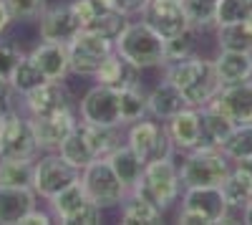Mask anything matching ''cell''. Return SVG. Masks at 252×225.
I'll use <instances>...</instances> for the list:
<instances>
[{
    "mask_svg": "<svg viewBox=\"0 0 252 225\" xmlns=\"http://www.w3.org/2000/svg\"><path fill=\"white\" fill-rule=\"evenodd\" d=\"M164 78H169L172 84L184 94L187 107H207L212 104V99L220 94L222 81L217 76L215 61L202 58V56H187L182 61H169L164 64Z\"/></svg>",
    "mask_w": 252,
    "mask_h": 225,
    "instance_id": "cell-1",
    "label": "cell"
},
{
    "mask_svg": "<svg viewBox=\"0 0 252 225\" xmlns=\"http://www.w3.org/2000/svg\"><path fill=\"white\" fill-rule=\"evenodd\" d=\"M114 51L124 56L129 64L146 69H164L166 56H164V38L146 23V20H129L124 31L114 40Z\"/></svg>",
    "mask_w": 252,
    "mask_h": 225,
    "instance_id": "cell-2",
    "label": "cell"
},
{
    "mask_svg": "<svg viewBox=\"0 0 252 225\" xmlns=\"http://www.w3.org/2000/svg\"><path fill=\"white\" fill-rule=\"evenodd\" d=\"M131 192L141 195L144 200H149L152 205H157L161 213L172 210L177 205L179 195H182L179 165L174 162V157H164V159L146 162L144 172H141L136 188Z\"/></svg>",
    "mask_w": 252,
    "mask_h": 225,
    "instance_id": "cell-3",
    "label": "cell"
},
{
    "mask_svg": "<svg viewBox=\"0 0 252 225\" xmlns=\"http://www.w3.org/2000/svg\"><path fill=\"white\" fill-rule=\"evenodd\" d=\"M235 210L227 208L222 188H182V208L177 213V223L182 225H215L232 223Z\"/></svg>",
    "mask_w": 252,
    "mask_h": 225,
    "instance_id": "cell-4",
    "label": "cell"
},
{
    "mask_svg": "<svg viewBox=\"0 0 252 225\" xmlns=\"http://www.w3.org/2000/svg\"><path fill=\"white\" fill-rule=\"evenodd\" d=\"M232 170V162L224 157L222 150H192L184 152L179 165L182 188H222L224 177Z\"/></svg>",
    "mask_w": 252,
    "mask_h": 225,
    "instance_id": "cell-5",
    "label": "cell"
},
{
    "mask_svg": "<svg viewBox=\"0 0 252 225\" xmlns=\"http://www.w3.org/2000/svg\"><path fill=\"white\" fill-rule=\"evenodd\" d=\"M81 188L86 192V197L101 210H111L119 208L121 200L129 195V190L124 188V182L119 180V175L114 172L109 159H94L86 167L81 170Z\"/></svg>",
    "mask_w": 252,
    "mask_h": 225,
    "instance_id": "cell-6",
    "label": "cell"
},
{
    "mask_svg": "<svg viewBox=\"0 0 252 225\" xmlns=\"http://www.w3.org/2000/svg\"><path fill=\"white\" fill-rule=\"evenodd\" d=\"M124 142L129 145L144 162L152 159H164V157H174L177 147L166 132V124L154 116H144L139 121L126 124V134Z\"/></svg>",
    "mask_w": 252,
    "mask_h": 225,
    "instance_id": "cell-7",
    "label": "cell"
},
{
    "mask_svg": "<svg viewBox=\"0 0 252 225\" xmlns=\"http://www.w3.org/2000/svg\"><path fill=\"white\" fill-rule=\"evenodd\" d=\"M38 152L40 150L28 114L8 107L0 121V159H35Z\"/></svg>",
    "mask_w": 252,
    "mask_h": 225,
    "instance_id": "cell-8",
    "label": "cell"
},
{
    "mask_svg": "<svg viewBox=\"0 0 252 225\" xmlns=\"http://www.w3.org/2000/svg\"><path fill=\"white\" fill-rule=\"evenodd\" d=\"M66 46H68L71 74L76 76H94L96 69L103 64V58L114 53V40L103 38L89 28H81Z\"/></svg>",
    "mask_w": 252,
    "mask_h": 225,
    "instance_id": "cell-9",
    "label": "cell"
},
{
    "mask_svg": "<svg viewBox=\"0 0 252 225\" xmlns=\"http://www.w3.org/2000/svg\"><path fill=\"white\" fill-rule=\"evenodd\" d=\"M81 177V170L66 162L58 152H46L43 157H35L33 165V190L40 200H48L63 188Z\"/></svg>",
    "mask_w": 252,
    "mask_h": 225,
    "instance_id": "cell-10",
    "label": "cell"
},
{
    "mask_svg": "<svg viewBox=\"0 0 252 225\" xmlns=\"http://www.w3.org/2000/svg\"><path fill=\"white\" fill-rule=\"evenodd\" d=\"M78 121L98 127H124L121 124V107H119V89L94 84L83 99L78 101Z\"/></svg>",
    "mask_w": 252,
    "mask_h": 225,
    "instance_id": "cell-11",
    "label": "cell"
},
{
    "mask_svg": "<svg viewBox=\"0 0 252 225\" xmlns=\"http://www.w3.org/2000/svg\"><path fill=\"white\" fill-rule=\"evenodd\" d=\"M28 119H31V127H33V134L38 142V150L58 152L61 142L76 129L78 112H76V107H68V109H61V112H53L46 116H28Z\"/></svg>",
    "mask_w": 252,
    "mask_h": 225,
    "instance_id": "cell-12",
    "label": "cell"
},
{
    "mask_svg": "<svg viewBox=\"0 0 252 225\" xmlns=\"http://www.w3.org/2000/svg\"><path fill=\"white\" fill-rule=\"evenodd\" d=\"M81 31V20L73 13L71 3L48 5L38 18V36L40 40H53V43H68Z\"/></svg>",
    "mask_w": 252,
    "mask_h": 225,
    "instance_id": "cell-13",
    "label": "cell"
},
{
    "mask_svg": "<svg viewBox=\"0 0 252 225\" xmlns=\"http://www.w3.org/2000/svg\"><path fill=\"white\" fill-rule=\"evenodd\" d=\"M141 20H146L164 40L192 28L182 8V0H149L146 8L141 10Z\"/></svg>",
    "mask_w": 252,
    "mask_h": 225,
    "instance_id": "cell-14",
    "label": "cell"
},
{
    "mask_svg": "<svg viewBox=\"0 0 252 225\" xmlns=\"http://www.w3.org/2000/svg\"><path fill=\"white\" fill-rule=\"evenodd\" d=\"M20 99H23V109L28 116H46V114L73 107V99L63 81H43L40 86L23 94Z\"/></svg>",
    "mask_w": 252,
    "mask_h": 225,
    "instance_id": "cell-15",
    "label": "cell"
},
{
    "mask_svg": "<svg viewBox=\"0 0 252 225\" xmlns=\"http://www.w3.org/2000/svg\"><path fill=\"white\" fill-rule=\"evenodd\" d=\"M212 107L220 109L224 116H229L235 124L252 121V78L222 86L220 94L212 99Z\"/></svg>",
    "mask_w": 252,
    "mask_h": 225,
    "instance_id": "cell-16",
    "label": "cell"
},
{
    "mask_svg": "<svg viewBox=\"0 0 252 225\" xmlns=\"http://www.w3.org/2000/svg\"><path fill=\"white\" fill-rule=\"evenodd\" d=\"M33 66L43 74L48 81H63L71 74L68 64V46L66 43H53V40H40L28 53Z\"/></svg>",
    "mask_w": 252,
    "mask_h": 225,
    "instance_id": "cell-17",
    "label": "cell"
},
{
    "mask_svg": "<svg viewBox=\"0 0 252 225\" xmlns=\"http://www.w3.org/2000/svg\"><path fill=\"white\" fill-rule=\"evenodd\" d=\"M96 84L111 86V89H126V86H139L141 84V69L129 64L124 56H119L116 51L103 58V64L96 69L94 74Z\"/></svg>",
    "mask_w": 252,
    "mask_h": 225,
    "instance_id": "cell-18",
    "label": "cell"
},
{
    "mask_svg": "<svg viewBox=\"0 0 252 225\" xmlns=\"http://www.w3.org/2000/svg\"><path fill=\"white\" fill-rule=\"evenodd\" d=\"M235 129V121L224 116L220 109L207 104L199 109V147L204 150H222L224 139ZM197 147V150H199Z\"/></svg>",
    "mask_w": 252,
    "mask_h": 225,
    "instance_id": "cell-19",
    "label": "cell"
},
{
    "mask_svg": "<svg viewBox=\"0 0 252 225\" xmlns=\"http://www.w3.org/2000/svg\"><path fill=\"white\" fill-rule=\"evenodd\" d=\"M164 124L177 152H192L199 147V109L197 107H184L179 114H174Z\"/></svg>",
    "mask_w": 252,
    "mask_h": 225,
    "instance_id": "cell-20",
    "label": "cell"
},
{
    "mask_svg": "<svg viewBox=\"0 0 252 225\" xmlns=\"http://www.w3.org/2000/svg\"><path fill=\"white\" fill-rule=\"evenodd\" d=\"M146 107H149V116L159 121H169L174 114H179L187 107V99L169 78H164L146 94Z\"/></svg>",
    "mask_w": 252,
    "mask_h": 225,
    "instance_id": "cell-21",
    "label": "cell"
},
{
    "mask_svg": "<svg viewBox=\"0 0 252 225\" xmlns=\"http://www.w3.org/2000/svg\"><path fill=\"white\" fill-rule=\"evenodd\" d=\"M222 195L227 200V208L240 213L252 200V172L245 162H232V170L222 182Z\"/></svg>",
    "mask_w": 252,
    "mask_h": 225,
    "instance_id": "cell-22",
    "label": "cell"
},
{
    "mask_svg": "<svg viewBox=\"0 0 252 225\" xmlns=\"http://www.w3.org/2000/svg\"><path fill=\"white\" fill-rule=\"evenodd\" d=\"M33 188H3L0 185V223L18 225L23 215L38 205Z\"/></svg>",
    "mask_w": 252,
    "mask_h": 225,
    "instance_id": "cell-23",
    "label": "cell"
},
{
    "mask_svg": "<svg viewBox=\"0 0 252 225\" xmlns=\"http://www.w3.org/2000/svg\"><path fill=\"white\" fill-rule=\"evenodd\" d=\"M212 61H215V69H217L222 86L252 78V53H247V51H222L220 48V53Z\"/></svg>",
    "mask_w": 252,
    "mask_h": 225,
    "instance_id": "cell-24",
    "label": "cell"
},
{
    "mask_svg": "<svg viewBox=\"0 0 252 225\" xmlns=\"http://www.w3.org/2000/svg\"><path fill=\"white\" fill-rule=\"evenodd\" d=\"M78 129L83 132V139H86L94 159H106L119 145H124L121 127H98V124L78 121Z\"/></svg>",
    "mask_w": 252,
    "mask_h": 225,
    "instance_id": "cell-25",
    "label": "cell"
},
{
    "mask_svg": "<svg viewBox=\"0 0 252 225\" xmlns=\"http://www.w3.org/2000/svg\"><path fill=\"white\" fill-rule=\"evenodd\" d=\"M106 159L111 162V167H114V172L119 175V180L124 182V188L131 192V190L136 188V182H139V177H141V172H144L146 162H144L129 145H126V142H124V145H119Z\"/></svg>",
    "mask_w": 252,
    "mask_h": 225,
    "instance_id": "cell-26",
    "label": "cell"
},
{
    "mask_svg": "<svg viewBox=\"0 0 252 225\" xmlns=\"http://www.w3.org/2000/svg\"><path fill=\"white\" fill-rule=\"evenodd\" d=\"M89 197H86V192H83V188H81V180H76V182H71L68 188H63L61 192H56L53 197H48L46 202H48V210L53 213V218H56V223H71V218L81 210V205L86 202Z\"/></svg>",
    "mask_w": 252,
    "mask_h": 225,
    "instance_id": "cell-27",
    "label": "cell"
},
{
    "mask_svg": "<svg viewBox=\"0 0 252 225\" xmlns=\"http://www.w3.org/2000/svg\"><path fill=\"white\" fill-rule=\"evenodd\" d=\"M119 220L126 223V225H134V223H144V225H154V223H161L164 220V213L152 205L149 200H144L141 195L136 192H129L121 205H119Z\"/></svg>",
    "mask_w": 252,
    "mask_h": 225,
    "instance_id": "cell-28",
    "label": "cell"
},
{
    "mask_svg": "<svg viewBox=\"0 0 252 225\" xmlns=\"http://www.w3.org/2000/svg\"><path fill=\"white\" fill-rule=\"evenodd\" d=\"M182 8L194 31L204 33L217 28V0H182Z\"/></svg>",
    "mask_w": 252,
    "mask_h": 225,
    "instance_id": "cell-29",
    "label": "cell"
},
{
    "mask_svg": "<svg viewBox=\"0 0 252 225\" xmlns=\"http://www.w3.org/2000/svg\"><path fill=\"white\" fill-rule=\"evenodd\" d=\"M119 107H121V124H131L144 116H149V107H146V94L139 86H126L119 89Z\"/></svg>",
    "mask_w": 252,
    "mask_h": 225,
    "instance_id": "cell-30",
    "label": "cell"
},
{
    "mask_svg": "<svg viewBox=\"0 0 252 225\" xmlns=\"http://www.w3.org/2000/svg\"><path fill=\"white\" fill-rule=\"evenodd\" d=\"M35 159H0V185L3 188H33Z\"/></svg>",
    "mask_w": 252,
    "mask_h": 225,
    "instance_id": "cell-31",
    "label": "cell"
},
{
    "mask_svg": "<svg viewBox=\"0 0 252 225\" xmlns=\"http://www.w3.org/2000/svg\"><path fill=\"white\" fill-rule=\"evenodd\" d=\"M222 152L229 162L252 159V121H247V124H235V129L224 139Z\"/></svg>",
    "mask_w": 252,
    "mask_h": 225,
    "instance_id": "cell-32",
    "label": "cell"
},
{
    "mask_svg": "<svg viewBox=\"0 0 252 225\" xmlns=\"http://www.w3.org/2000/svg\"><path fill=\"white\" fill-rule=\"evenodd\" d=\"M58 154L66 159V162H71L73 167H78V170H83L89 162H94V154H91V150L86 145V139H83V132L78 129V124H76V129L66 139L61 142Z\"/></svg>",
    "mask_w": 252,
    "mask_h": 225,
    "instance_id": "cell-33",
    "label": "cell"
},
{
    "mask_svg": "<svg viewBox=\"0 0 252 225\" xmlns=\"http://www.w3.org/2000/svg\"><path fill=\"white\" fill-rule=\"evenodd\" d=\"M217 43L222 51H247L252 53V33L242 23H229V26H217Z\"/></svg>",
    "mask_w": 252,
    "mask_h": 225,
    "instance_id": "cell-34",
    "label": "cell"
},
{
    "mask_svg": "<svg viewBox=\"0 0 252 225\" xmlns=\"http://www.w3.org/2000/svg\"><path fill=\"white\" fill-rule=\"evenodd\" d=\"M197 43H199V31L194 28H187L172 38L164 40V56H166V64L169 61H182L187 56H194L197 53Z\"/></svg>",
    "mask_w": 252,
    "mask_h": 225,
    "instance_id": "cell-35",
    "label": "cell"
},
{
    "mask_svg": "<svg viewBox=\"0 0 252 225\" xmlns=\"http://www.w3.org/2000/svg\"><path fill=\"white\" fill-rule=\"evenodd\" d=\"M126 23H129V15L119 13L116 8H103L86 28L98 33V36H103V38H109V40H116V36L124 31Z\"/></svg>",
    "mask_w": 252,
    "mask_h": 225,
    "instance_id": "cell-36",
    "label": "cell"
},
{
    "mask_svg": "<svg viewBox=\"0 0 252 225\" xmlns=\"http://www.w3.org/2000/svg\"><path fill=\"white\" fill-rule=\"evenodd\" d=\"M43 81H48L43 74H40L35 66H33V61L28 58V53H26V58L20 61V64L15 66V71H13V76H10V86H13V91L15 94H28V91H33L35 86H40Z\"/></svg>",
    "mask_w": 252,
    "mask_h": 225,
    "instance_id": "cell-37",
    "label": "cell"
},
{
    "mask_svg": "<svg viewBox=\"0 0 252 225\" xmlns=\"http://www.w3.org/2000/svg\"><path fill=\"white\" fill-rule=\"evenodd\" d=\"M252 13V0H217V26L242 23Z\"/></svg>",
    "mask_w": 252,
    "mask_h": 225,
    "instance_id": "cell-38",
    "label": "cell"
},
{
    "mask_svg": "<svg viewBox=\"0 0 252 225\" xmlns=\"http://www.w3.org/2000/svg\"><path fill=\"white\" fill-rule=\"evenodd\" d=\"M5 5L15 23L20 20H38L40 13L48 8V0H5Z\"/></svg>",
    "mask_w": 252,
    "mask_h": 225,
    "instance_id": "cell-39",
    "label": "cell"
},
{
    "mask_svg": "<svg viewBox=\"0 0 252 225\" xmlns=\"http://www.w3.org/2000/svg\"><path fill=\"white\" fill-rule=\"evenodd\" d=\"M23 58H26V53L20 51L15 43L0 40V76H3V78H8V81H10V76H13L15 66H18Z\"/></svg>",
    "mask_w": 252,
    "mask_h": 225,
    "instance_id": "cell-40",
    "label": "cell"
},
{
    "mask_svg": "<svg viewBox=\"0 0 252 225\" xmlns=\"http://www.w3.org/2000/svg\"><path fill=\"white\" fill-rule=\"evenodd\" d=\"M71 5H73V13L81 20V28H86L103 8H111L106 3H101V0H71Z\"/></svg>",
    "mask_w": 252,
    "mask_h": 225,
    "instance_id": "cell-41",
    "label": "cell"
},
{
    "mask_svg": "<svg viewBox=\"0 0 252 225\" xmlns=\"http://www.w3.org/2000/svg\"><path fill=\"white\" fill-rule=\"evenodd\" d=\"M101 218H103V210L96 205V202H91V200H86L81 205V210L71 218V223L68 225H96V223H101Z\"/></svg>",
    "mask_w": 252,
    "mask_h": 225,
    "instance_id": "cell-42",
    "label": "cell"
},
{
    "mask_svg": "<svg viewBox=\"0 0 252 225\" xmlns=\"http://www.w3.org/2000/svg\"><path fill=\"white\" fill-rule=\"evenodd\" d=\"M51 223H56L53 213H51V210H40L38 205L31 208V210L23 215V220H20V225H51Z\"/></svg>",
    "mask_w": 252,
    "mask_h": 225,
    "instance_id": "cell-43",
    "label": "cell"
},
{
    "mask_svg": "<svg viewBox=\"0 0 252 225\" xmlns=\"http://www.w3.org/2000/svg\"><path fill=\"white\" fill-rule=\"evenodd\" d=\"M146 3H149V0H111V5L124 15H141Z\"/></svg>",
    "mask_w": 252,
    "mask_h": 225,
    "instance_id": "cell-44",
    "label": "cell"
},
{
    "mask_svg": "<svg viewBox=\"0 0 252 225\" xmlns=\"http://www.w3.org/2000/svg\"><path fill=\"white\" fill-rule=\"evenodd\" d=\"M13 86H10V81L0 76V109H8L10 107V99H13Z\"/></svg>",
    "mask_w": 252,
    "mask_h": 225,
    "instance_id": "cell-45",
    "label": "cell"
},
{
    "mask_svg": "<svg viewBox=\"0 0 252 225\" xmlns=\"http://www.w3.org/2000/svg\"><path fill=\"white\" fill-rule=\"evenodd\" d=\"M15 23L13 20V15H10V10H8V5H5V0H0V36H5L8 33V28Z\"/></svg>",
    "mask_w": 252,
    "mask_h": 225,
    "instance_id": "cell-46",
    "label": "cell"
},
{
    "mask_svg": "<svg viewBox=\"0 0 252 225\" xmlns=\"http://www.w3.org/2000/svg\"><path fill=\"white\" fill-rule=\"evenodd\" d=\"M240 220H242V223H247V225H252V200H250L247 205L240 210Z\"/></svg>",
    "mask_w": 252,
    "mask_h": 225,
    "instance_id": "cell-47",
    "label": "cell"
},
{
    "mask_svg": "<svg viewBox=\"0 0 252 225\" xmlns=\"http://www.w3.org/2000/svg\"><path fill=\"white\" fill-rule=\"evenodd\" d=\"M245 26H247V28H250V33H252V13L247 15V20H245Z\"/></svg>",
    "mask_w": 252,
    "mask_h": 225,
    "instance_id": "cell-48",
    "label": "cell"
},
{
    "mask_svg": "<svg viewBox=\"0 0 252 225\" xmlns=\"http://www.w3.org/2000/svg\"><path fill=\"white\" fill-rule=\"evenodd\" d=\"M245 165L250 167V172H252V159H245Z\"/></svg>",
    "mask_w": 252,
    "mask_h": 225,
    "instance_id": "cell-49",
    "label": "cell"
},
{
    "mask_svg": "<svg viewBox=\"0 0 252 225\" xmlns=\"http://www.w3.org/2000/svg\"><path fill=\"white\" fill-rule=\"evenodd\" d=\"M3 112H5V109H0V121H3Z\"/></svg>",
    "mask_w": 252,
    "mask_h": 225,
    "instance_id": "cell-50",
    "label": "cell"
}]
</instances>
